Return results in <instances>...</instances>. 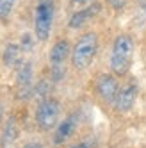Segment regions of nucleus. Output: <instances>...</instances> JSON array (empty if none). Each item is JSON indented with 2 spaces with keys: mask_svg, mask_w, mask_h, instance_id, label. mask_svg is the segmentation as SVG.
<instances>
[{
  "mask_svg": "<svg viewBox=\"0 0 146 148\" xmlns=\"http://www.w3.org/2000/svg\"><path fill=\"white\" fill-rule=\"evenodd\" d=\"M16 139H18V127L14 120H9V123L5 125L4 136H2V148H13Z\"/></svg>",
  "mask_w": 146,
  "mask_h": 148,
  "instance_id": "obj_11",
  "label": "nucleus"
},
{
  "mask_svg": "<svg viewBox=\"0 0 146 148\" xmlns=\"http://www.w3.org/2000/svg\"><path fill=\"white\" fill-rule=\"evenodd\" d=\"M78 120H80L78 112H71L62 121H59L57 123V129H55V136H54V143L61 145V143L68 141L70 137L75 134L77 127H78Z\"/></svg>",
  "mask_w": 146,
  "mask_h": 148,
  "instance_id": "obj_6",
  "label": "nucleus"
},
{
  "mask_svg": "<svg viewBox=\"0 0 146 148\" xmlns=\"http://www.w3.org/2000/svg\"><path fill=\"white\" fill-rule=\"evenodd\" d=\"M20 59H22V47L20 45H7L5 50H4V62L7 66H14L20 62Z\"/></svg>",
  "mask_w": 146,
  "mask_h": 148,
  "instance_id": "obj_12",
  "label": "nucleus"
},
{
  "mask_svg": "<svg viewBox=\"0 0 146 148\" xmlns=\"http://www.w3.org/2000/svg\"><path fill=\"white\" fill-rule=\"evenodd\" d=\"M134 57V41L128 34H119L112 45L111 52V70L114 75L123 77L127 75Z\"/></svg>",
  "mask_w": 146,
  "mask_h": 148,
  "instance_id": "obj_1",
  "label": "nucleus"
},
{
  "mask_svg": "<svg viewBox=\"0 0 146 148\" xmlns=\"http://www.w3.org/2000/svg\"><path fill=\"white\" fill-rule=\"evenodd\" d=\"M100 9H102V5L98 4V2H93L91 5H87V7H84V9H78V11H75L71 14V18H70V27L71 29H80L82 25H86L89 20H93L98 13H100Z\"/></svg>",
  "mask_w": 146,
  "mask_h": 148,
  "instance_id": "obj_9",
  "label": "nucleus"
},
{
  "mask_svg": "<svg viewBox=\"0 0 146 148\" xmlns=\"http://www.w3.org/2000/svg\"><path fill=\"white\" fill-rule=\"evenodd\" d=\"M16 0H0V20L2 22H7L9 16H11L13 9H14Z\"/></svg>",
  "mask_w": 146,
  "mask_h": 148,
  "instance_id": "obj_13",
  "label": "nucleus"
},
{
  "mask_svg": "<svg viewBox=\"0 0 146 148\" xmlns=\"http://www.w3.org/2000/svg\"><path fill=\"white\" fill-rule=\"evenodd\" d=\"M118 91H119V86H118V80L114 79V75L103 73V75L98 77V80H96V93L100 95V98L103 102H114Z\"/></svg>",
  "mask_w": 146,
  "mask_h": 148,
  "instance_id": "obj_8",
  "label": "nucleus"
},
{
  "mask_svg": "<svg viewBox=\"0 0 146 148\" xmlns=\"http://www.w3.org/2000/svg\"><path fill=\"white\" fill-rule=\"evenodd\" d=\"M54 0H39L34 13V34L39 41L48 39L52 32V23H54Z\"/></svg>",
  "mask_w": 146,
  "mask_h": 148,
  "instance_id": "obj_3",
  "label": "nucleus"
},
{
  "mask_svg": "<svg viewBox=\"0 0 146 148\" xmlns=\"http://www.w3.org/2000/svg\"><path fill=\"white\" fill-rule=\"evenodd\" d=\"M70 148H96V139H93V137H89V139H84V141H80L77 145H73Z\"/></svg>",
  "mask_w": 146,
  "mask_h": 148,
  "instance_id": "obj_14",
  "label": "nucleus"
},
{
  "mask_svg": "<svg viewBox=\"0 0 146 148\" xmlns=\"http://www.w3.org/2000/svg\"><path fill=\"white\" fill-rule=\"evenodd\" d=\"M71 54V47L66 39H59L57 43L52 47L50 50V66H52V79L54 80H61L64 77V64H66V59Z\"/></svg>",
  "mask_w": 146,
  "mask_h": 148,
  "instance_id": "obj_5",
  "label": "nucleus"
},
{
  "mask_svg": "<svg viewBox=\"0 0 146 148\" xmlns=\"http://www.w3.org/2000/svg\"><path fill=\"white\" fill-rule=\"evenodd\" d=\"M98 52V36L95 32H86L80 36L75 47L71 48V64L77 70H86Z\"/></svg>",
  "mask_w": 146,
  "mask_h": 148,
  "instance_id": "obj_2",
  "label": "nucleus"
},
{
  "mask_svg": "<svg viewBox=\"0 0 146 148\" xmlns=\"http://www.w3.org/2000/svg\"><path fill=\"white\" fill-rule=\"evenodd\" d=\"M107 2H109V5L114 7V9H121V7L127 5L128 0H107Z\"/></svg>",
  "mask_w": 146,
  "mask_h": 148,
  "instance_id": "obj_16",
  "label": "nucleus"
},
{
  "mask_svg": "<svg viewBox=\"0 0 146 148\" xmlns=\"http://www.w3.org/2000/svg\"><path fill=\"white\" fill-rule=\"evenodd\" d=\"M30 88H32V66L30 62H25L18 71V89L22 91V95H27Z\"/></svg>",
  "mask_w": 146,
  "mask_h": 148,
  "instance_id": "obj_10",
  "label": "nucleus"
},
{
  "mask_svg": "<svg viewBox=\"0 0 146 148\" xmlns=\"http://www.w3.org/2000/svg\"><path fill=\"white\" fill-rule=\"evenodd\" d=\"M135 98H137V86L134 82L125 84L123 88H119L118 95H116V100H114V105H116V111L118 112H127L134 107Z\"/></svg>",
  "mask_w": 146,
  "mask_h": 148,
  "instance_id": "obj_7",
  "label": "nucleus"
},
{
  "mask_svg": "<svg viewBox=\"0 0 146 148\" xmlns=\"http://www.w3.org/2000/svg\"><path fill=\"white\" fill-rule=\"evenodd\" d=\"M59 114H61V103L55 98H45L41 100L38 109H36V123L39 129L50 130L59 123Z\"/></svg>",
  "mask_w": 146,
  "mask_h": 148,
  "instance_id": "obj_4",
  "label": "nucleus"
},
{
  "mask_svg": "<svg viewBox=\"0 0 146 148\" xmlns=\"http://www.w3.org/2000/svg\"><path fill=\"white\" fill-rule=\"evenodd\" d=\"M22 148H43V145H41V143H36V141H32V143H27V145H23Z\"/></svg>",
  "mask_w": 146,
  "mask_h": 148,
  "instance_id": "obj_17",
  "label": "nucleus"
},
{
  "mask_svg": "<svg viewBox=\"0 0 146 148\" xmlns=\"http://www.w3.org/2000/svg\"><path fill=\"white\" fill-rule=\"evenodd\" d=\"M91 4H93V0H71L70 7H73L75 11H78V9H84V7H87Z\"/></svg>",
  "mask_w": 146,
  "mask_h": 148,
  "instance_id": "obj_15",
  "label": "nucleus"
}]
</instances>
